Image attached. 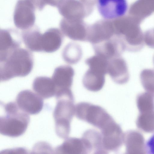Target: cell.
<instances>
[{"instance_id": "6da1fadb", "label": "cell", "mask_w": 154, "mask_h": 154, "mask_svg": "<svg viewBox=\"0 0 154 154\" xmlns=\"http://www.w3.org/2000/svg\"><path fill=\"white\" fill-rule=\"evenodd\" d=\"M115 34L125 51H138L144 45L143 34L140 27L141 22L129 15L112 20Z\"/></svg>"}, {"instance_id": "7a4b0ae2", "label": "cell", "mask_w": 154, "mask_h": 154, "mask_svg": "<svg viewBox=\"0 0 154 154\" xmlns=\"http://www.w3.org/2000/svg\"><path fill=\"white\" fill-rule=\"evenodd\" d=\"M33 66L32 53L25 48H17L10 52L0 61L1 82H5L16 77L28 75Z\"/></svg>"}, {"instance_id": "3957f363", "label": "cell", "mask_w": 154, "mask_h": 154, "mask_svg": "<svg viewBox=\"0 0 154 154\" xmlns=\"http://www.w3.org/2000/svg\"><path fill=\"white\" fill-rule=\"evenodd\" d=\"M57 103L53 112L57 135L66 139L70 134V123L75 114L74 98L71 89L60 90L55 94Z\"/></svg>"}, {"instance_id": "277c9868", "label": "cell", "mask_w": 154, "mask_h": 154, "mask_svg": "<svg viewBox=\"0 0 154 154\" xmlns=\"http://www.w3.org/2000/svg\"><path fill=\"white\" fill-rule=\"evenodd\" d=\"M3 106L6 114L0 117V134L11 137L22 135L30 121L28 114L21 110L15 102H10Z\"/></svg>"}, {"instance_id": "5b68a950", "label": "cell", "mask_w": 154, "mask_h": 154, "mask_svg": "<svg viewBox=\"0 0 154 154\" xmlns=\"http://www.w3.org/2000/svg\"><path fill=\"white\" fill-rule=\"evenodd\" d=\"M77 118L102 130L115 121L100 106L82 102L75 105V115Z\"/></svg>"}, {"instance_id": "8992f818", "label": "cell", "mask_w": 154, "mask_h": 154, "mask_svg": "<svg viewBox=\"0 0 154 154\" xmlns=\"http://www.w3.org/2000/svg\"><path fill=\"white\" fill-rule=\"evenodd\" d=\"M36 9L30 0H18L13 16L15 26L23 30L33 27L35 20Z\"/></svg>"}, {"instance_id": "52a82bcc", "label": "cell", "mask_w": 154, "mask_h": 154, "mask_svg": "<svg viewBox=\"0 0 154 154\" xmlns=\"http://www.w3.org/2000/svg\"><path fill=\"white\" fill-rule=\"evenodd\" d=\"M98 11L105 20H111L122 17L128 9L127 0H97Z\"/></svg>"}, {"instance_id": "ba28073f", "label": "cell", "mask_w": 154, "mask_h": 154, "mask_svg": "<svg viewBox=\"0 0 154 154\" xmlns=\"http://www.w3.org/2000/svg\"><path fill=\"white\" fill-rule=\"evenodd\" d=\"M115 35L112 21L100 20L89 26L87 42L93 45L109 39Z\"/></svg>"}, {"instance_id": "9c48e42d", "label": "cell", "mask_w": 154, "mask_h": 154, "mask_svg": "<svg viewBox=\"0 0 154 154\" xmlns=\"http://www.w3.org/2000/svg\"><path fill=\"white\" fill-rule=\"evenodd\" d=\"M89 26L82 20H69L63 18L60 27L63 34L74 40L87 42Z\"/></svg>"}, {"instance_id": "30bf717a", "label": "cell", "mask_w": 154, "mask_h": 154, "mask_svg": "<svg viewBox=\"0 0 154 154\" xmlns=\"http://www.w3.org/2000/svg\"><path fill=\"white\" fill-rule=\"evenodd\" d=\"M57 8L60 14L69 20H82L93 10L78 0H63Z\"/></svg>"}, {"instance_id": "8fae6325", "label": "cell", "mask_w": 154, "mask_h": 154, "mask_svg": "<svg viewBox=\"0 0 154 154\" xmlns=\"http://www.w3.org/2000/svg\"><path fill=\"white\" fill-rule=\"evenodd\" d=\"M16 103L21 110L31 115L39 113L43 106V98L36 93L28 90L22 91L18 93Z\"/></svg>"}, {"instance_id": "7c38bea8", "label": "cell", "mask_w": 154, "mask_h": 154, "mask_svg": "<svg viewBox=\"0 0 154 154\" xmlns=\"http://www.w3.org/2000/svg\"><path fill=\"white\" fill-rule=\"evenodd\" d=\"M107 73L112 81L118 84H125L129 79L127 64L121 56L115 57L108 60Z\"/></svg>"}, {"instance_id": "4fadbf2b", "label": "cell", "mask_w": 154, "mask_h": 154, "mask_svg": "<svg viewBox=\"0 0 154 154\" xmlns=\"http://www.w3.org/2000/svg\"><path fill=\"white\" fill-rule=\"evenodd\" d=\"M92 46L95 54L108 60L121 56L125 51L121 42L116 35L108 40Z\"/></svg>"}, {"instance_id": "5bb4252c", "label": "cell", "mask_w": 154, "mask_h": 154, "mask_svg": "<svg viewBox=\"0 0 154 154\" xmlns=\"http://www.w3.org/2000/svg\"><path fill=\"white\" fill-rule=\"evenodd\" d=\"M20 35L14 30L0 29V60L4 59L13 50L20 47L21 40Z\"/></svg>"}, {"instance_id": "9a60e30c", "label": "cell", "mask_w": 154, "mask_h": 154, "mask_svg": "<svg viewBox=\"0 0 154 154\" xmlns=\"http://www.w3.org/2000/svg\"><path fill=\"white\" fill-rule=\"evenodd\" d=\"M88 69L84 75L82 83L87 90L97 92L101 90L105 82L106 71L101 68L93 66H89Z\"/></svg>"}, {"instance_id": "2e32d148", "label": "cell", "mask_w": 154, "mask_h": 154, "mask_svg": "<svg viewBox=\"0 0 154 154\" xmlns=\"http://www.w3.org/2000/svg\"><path fill=\"white\" fill-rule=\"evenodd\" d=\"M124 143L127 154L146 153L144 137L138 131L129 130L124 133Z\"/></svg>"}, {"instance_id": "e0dca14e", "label": "cell", "mask_w": 154, "mask_h": 154, "mask_svg": "<svg viewBox=\"0 0 154 154\" xmlns=\"http://www.w3.org/2000/svg\"><path fill=\"white\" fill-rule=\"evenodd\" d=\"M62 31L57 28H51L42 34V51L52 53L57 50L61 47L64 35Z\"/></svg>"}, {"instance_id": "ac0fdd59", "label": "cell", "mask_w": 154, "mask_h": 154, "mask_svg": "<svg viewBox=\"0 0 154 154\" xmlns=\"http://www.w3.org/2000/svg\"><path fill=\"white\" fill-rule=\"evenodd\" d=\"M74 74V69L69 65H62L56 68L52 79L56 86L57 90L71 89Z\"/></svg>"}, {"instance_id": "d6986e66", "label": "cell", "mask_w": 154, "mask_h": 154, "mask_svg": "<svg viewBox=\"0 0 154 154\" xmlns=\"http://www.w3.org/2000/svg\"><path fill=\"white\" fill-rule=\"evenodd\" d=\"M54 152L56 153L89 154L88 147L82 138H66L61 145L55 148Z\"/></svg>"}, {"instance_id": "ffe728a7", "label": "cell", "mask_w": 154, "mask_h": 154, "mask_svg": "<svg viewBox=\"0 0 154 154\" xmlns=\"http://www.w3.org/2000/svg\"><path fill=\"white\" fill-rule=\"evenodd\" d=\"M32 88L35 93L43 99H47L55 95L57 88L52 79L38 76L33 81Z\"/></svg>"}, {"instance_id": "44dd1931", "label": "cell", "mask_w": 154, "mask_h": 154, "mask_svg": "<svg viewBox=\"0 0 154 154\" xmlns=\"http://www.w3.org/2000/svg\"><path fill=\"white\" fill-rule=\"evenodd\" d=\"M154 12V0H137L129 10V15L140 22Z\"/></svg>"}, {"instance_id": "7402d4cb", "label": "cell", "mask_w": 154, "mask_h": 154, "mask_svg": "<svg viewBox=\"0 0 154 154\" xmlns=\"http://www.w3.org/2000/svg\"><path fill=\"white\" fill-rule=\"evenodd\" d=\"M82 138L87 146L90 153H108L103 147L100 132L89 129L83 133Z\"/></svg>"}, {"instance_id": "603a6c76", "label": "cell", "mask_w": 154, "mask_h": 154, "mask_svg": "<svg viewBox=\"0 0 154 154\" xmlns=\"http://www.w3.org/2000/svg\"><path fill=\"white\" fill-rule=\"evenodd\" d=\"M21 35L25 46L29 50L35 52L42 51V34L38 27L33 26L29 29L23 30Z\"/></svg>"}, {"instance_id": "cb8c5ba5", "label": "cell", "mask_w": 154, "mask_h": 154, "mask_svg": "<svg viewBox=\"0 0 154 154\" xmlns=\"http://www.w3.org/2000/svg\"><path fill=\"white\" fill-rule=\"evenodd\" d=\"M82 55L81 46L77 43L70 42L64 48L62 54L64 60L67 63L74 64L78 63Z\"/></svg>"}, {"instance_id": "d4e9b609", "label": "cell", "mask_w": 154, "mask_h": 154, "mask_svg": "<svg viewBox=\"0 0 154 154\" xmlns=\"http://www.w3.org/2000/svg\"><path fill=\"white\" fill-rule=\"evenodd\" d=\"M136 123L138 128L143 131L154 132V109L139 112Z\"/></svg>"}, {"instance_id": "484cf974", "label": "cell", "mask_w": 154, "mask_h": 154, "mask_svg": "<svg viewBox=\"0 0 154 154\" xmlns=\"http://www.w3.org/2000/svg\"><path fill=\"white\" fill-rule=\"evenodd\" d=\"M136 103L139 112L154 109V94L146 91L139 94Z\"/></svg>"}, {"instance_id": "4316f807", "label": "cell", "mask_w": 154, "mask_h": 154, "mask_svg": "<svg viewBox=\"0 0 154 154\" xmlns=\"http://www.w3.org/2000/svg\"><path fill=\"white\" fill-rule=\"evenodd\" d=\"M141 84L146 91L154 94V70L144 69L141 72Z\"/></svg>"}, {"instance_id": "83f0119b", "label": "cell", "mask_w": 154, "mask_h": 154, "mask_svg": "<svg viewBox=\"0 0 154 154\" xmlns=\"http://www.w3.org/2000/svg\"><path fill=\"white\" fill-rule=\"evenodd\" d=\"M143 34L144 43L149 47L154 48V28L148 30Z\"/></svg>"}, {"instance_id": "f1b7e54d", "label": "cell", "mask_w": 154, "mask_h": 154, "mask_svg": "<svg viewBox=\"0 0 154 154\" xmlns=\"http://www.w3.org/2000/svg\"><path fill=\"white\" fill-rule=\"evenodd\" d=\"M146 153L154 154V134H153L145 143Z\"/></svg>"}, {"instance_id": "f546056e", "label": "cell", "mask_w": 154, "mask_h": 154, "mask_svg": "<svg viewBox=\"0 0 154 154\" xmlns=\"http://www.w3.org/2000/svg\"><path fill=\"white\" fill-rule=\"evenodd\" d=\"M63 0H43L45 6L46 5L57 7Z\"/></svg>"}, {"instance_id": "4dcf8cb0", "label": "cell", "mask_w": 154, "mask_h": 154, "mask_svg": "<svg viewBox=\"0 0 154 154\" xmlns=\"http://www.w3.org/2000/svg\"><path fill=\"white\" fill-rule=\"evenodd\" d=\"M85 6L93 9L94 6L97 2V0H80Z\"/></svg>"}, {"instance_id": "1f68e13d", "label": "cell", "mask_w": 154, "mask_h": 154, "mask_svg": "<svg viewBox=\"0 0 154 154\" xmlns=\"http://www.w3.org/2000/svg\"><path fill=\"white\" fill-rule=\"evenodd\" d=\"M153 64H154V57L153 59Z\"/></svg>"}]
</instances>
